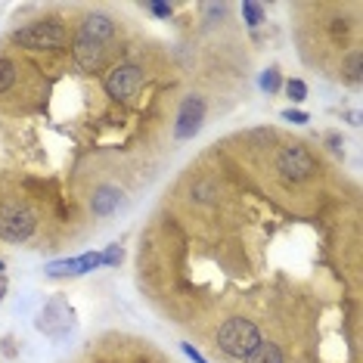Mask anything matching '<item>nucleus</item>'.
Segmentation results:
<instances>
[{
    "mask_svg": "<svg viewBox=\"0 0 363 363\" xmlns=\"http://www.w3.org/2000/svg\"><path fill=\"white\" fill-rule=\"evenodd\" d=\"M261 342H264L261 329L255 326L252 320H245V317L227 320V323L218 329V335H214V345H218L227 357H236V360H245Z\"/></svg>",
    "mask_w": 363,
    "mask_h": 363,
    "instance_id": "nucleus-1",
    "label": "nucleus"
},
{
    "mask_svg": "<svg viewBox=\"0 0 363 363\" xmlns=\"http://www.w3.org/2000/svg\"><path fill=\"white\" fill-rule=\"evenodd\" d=\"M277 171L289 184H304V180H311L313 171H317V159H313L304 143H286L283 150L277 152Z\"/></svg>",
    "mask_w": 363,
    "mask_h": 363,
    "instance_id": "nucleus-2",
    "label": "nucleus"
},
{
    "mask_svg": "<svg viewBox=\"0 0 363 363\" xmlns=\"http://www.w3.org/2000/svg\"><path fill=\"white\" fill-rule=\"evenodd\" d=\"M65 28L60 26L56 19H38L26 28H16L13 31V40L26 50H53V47H62L65 44Z\"/></svg>",
    "mask_w": 363,
    "mask_h": 363,
    "instance_id": "nucleus-3",
    "label": "nucleus"
},
{
    "mask_svg": "<svg viewBox=\"0 0 363 363\" xmlns=\"http://www.w3.org/2000/svg\"><path fill=\"white\" fill-rule=\"evenodd\" d=\"M38 218L28 205L22 202H6L0 208V236L10 239V242H26V239L35 233Z\"/></svg>",
    "mask_w": 363,
    "mask_h": 363,
    "instance_id": "nucleus-4",
    "label": "nucleus"
},
{
    "mask_svg": "<svg viewBox=\"0 0 363 363\" xmlns=\"http://www.w3.org/2000/svg\"><path fill=\"white\" fill-rule=\"evenodd\" d=\"M143 81H146L143 69L134 65V62H125V65H115L112 72H106L103 87H106V94H109L112 100H130V96L143 87Z\"/></svg>",
    "mask_w": 363,
    "mask_h": 363,
    "instance_id": "nucleus-5",
    "label": "nucleus"
},
{
    "mask_svg": "<svg viewBox=\"0 0 363 363\" xmlns=\"http://www.w3.org/2000/svg\"><path fill=\"white\" fill-rule=\"evenodd\" d=\"M202 121H205V100H202V96H186V100L180 103L177 130H174V134L180 140L196 137V134H199V128H202Z\"/></svg>",
    "mask_w": 363,
    "mask_h": 363,
    "instance_id": "nucleus-6",
    "label": "nucleus"
},
{
    "mask_svg": "<svg viewBox=\"0 0 363 363\" xmlns=\"http://www.w3.org/2000/svg\"><path fill=\"white\" fill-rule=\"evenodd\" d=\"M103 53H106V44H100V40H94V38H87V35H75L72 56H75V62L84 72L100 69V65H103Z\"/></svg>",
    "mask_w": 363,
    "mask_h": 363,
    "instance_id": "nucleus-7",
    "label": "nucleus"
},
{
    "mask_svg": "<svg viewBox=\"0 0 363 363\" xmlns=\"http://www.w3.org/2000/svg\"><path fill=\"white\" fill-rule=\"evenodd\" d=\"M103 267V255L100 252H87L81 258H72V261H53L47 267L50 277H78V274H90V270Z\"/></svg>",
    "mask_w": 363,
    "mask_h": 363,
    "instance_id": "nucleus-8",
    "label": "nucleus"
},
{
    "mask_svg": "<svg viewBox=\"0 0 363 363\" xmlns=\"http://www.w3.org/2000/svg\"><path fill=\"white\" fill-rule=\"evenodd\" d=\"M115 19L112 16H106V13H94V16H87L84 22H81V28H78V35H87V38H94V40H100V44H109V40L115 38Z\"/></svg>",
    "mask_w": 363,
    "mask_h": 363,
    "instance_id": "nucleus-9",
    "label": "nucleus"
},
{
    "mask_svg": "<svg viewBox=\"0 0 363 363\" xmlns=\"http://www.w3.org/2000/svg\"><path fill=\"white\" fill-rule=\"evenodd\" d=\"M118 202H121V193L115 186H100L96 189V196L90 199V208H94L96 218H109V214L118 208Z\"/></svg>",
    "mask_w": 363,
    "mask_h": 363,
    "instance_id": "nucleus-10",
    "label": "nucleus"
},
{
    "mask_svg": "<svg viewBox=\"0 0 363 363\" xmlns=\"http://www.w3.org/2000/svg\"><path fill=\"white\" fill-rule=\"evenodd\" d=\"M242 363H286V354H283V348H279V345H274V342H261L258 348H255Z\"/></svg>",
    "mask_w": 363,
    "mask_h": 363,
    "instance_id": "nucleus-11",
    "label": "nucleus"
},
{
    "mask_svg": "<svg viewBox=\"0 0 363 363\" xmlns=\"http://www.w3.org/2000/svg\"><path fill=\"white\" fill-rule=\"evenodd\" d=\"M345 81L348 84H360V75H363V56H360V50H354V53H348L345 56Z\"/></svg>",
    "mask_w": 363,
    "mask_h": 363,
    "instance_id": "nucleus-12",
    "label": "nucleus"
},
{
    "mask_svg": "<svg viewBox=\"0 0 363 363\" xmlns=\"http://www.w3.org/2000/svg\"><path fill=\"white\" fill-rule=\"evenodd\" d=\"M16 75H19V65H16L13 60H6V56H0V94L13 90Z\"/></svg>",
    "mask_w": 363,
    "mask_h": 363,
    "instance_id": "nucleus-13",
    "label": "nucleus"
},
{
    "mask_svg": "<svg viewBox=\"0 0 363 363\" xmlns=\"http://www.w3.org/2000/svg\"><path fill=\"white\" fill-rule=\"evenodd\" d=\"M242 16H245V26L258 28L261 22H264V6L255 4V0H245V4H242Z\"/></svg>",
    "mask_w": 363,
    "mask_h": 363,
    "instance_id": "nucleus-14",
    "label": "nucleus"
},
{
    "mask_svg": "<svg viewBox=\"0 0 363 363\" xmlns=\"http://www.w3.org/2000/svg\"><path fill=\"white\" fill-rule=\"evenodd\" d=\"M286 94H289V100H292V103H301V100H308V84L298 81V78H292L286 84Z\"/></svg>",
    "mask_w": 363,
    "mask_h": 363,
    "instance_id": "nucleus-15",
    "label": "nucleus"
},
{
    "mask_svg": "<svg viewBox=\"0 0 363 363\" xmlns=\"http://www.w3.org/2000/svg\"><path fill=\"white\" fill-rule=\"evenodd\" d=\"M279 84H283V81H279V69H267V72L261 75V87L267 90V94H277Z\"/></svg>",
    "mask_w": 363,
    "mask_h": 363,
    "instance_id": "nucleus-16",
    "label": "nucleus"
},
{
    "mask_svg": "<svg viewBox=\"0 0 363 363\" xmlns=\"http://www.w3.org/2000/svg\"><path fill=\"white\" fill-rule=\"evenodd\" d=\"M283 118H286V121H292V125H304V121H311V118H308V112H298V109H286V112H283Z\"/></svg>",
    "mask_w": 363,
    "mask_h": 363,
    "instance_id": "nucleus-17",
    "label": "nucleus"
},
{
    "mask_svg": "<svg viewBox=\"0 0 363 363\" xmlns=\"http://www.w3.org/2000/svg\"><path fill=\"white\" fill-rule=\"evenodd\" d=\"M118 261H121V249H118V245H109V249H106V255H103V264L115 267Z\"/></svg>",
    "mask_w": 363,
    "mask_h": 363,
    "instance_id": "nucleus-18",
    "label": "nucleus"
},
{
    "mask_svg": "<svg viewBox=\"0 0 363 363\" xmlns=\"http://www.w3.org/2000/svg\"><path fill=\"white\" fill-rule=\"evenodd\" d=\"M146 10L155 13L159 19H168V16H171V4H146Z\"/></svg>",
    "mask_w": 363,
    "mask_h": 363,
    "instance_id": "nucleus-19",
    "label": "nucleus"
},
{
    "mask_svg": "<svg viewBox=\"0 0 363 363\" xmlns=\"http://www.w3.org/2000/svg\"><path fill=\"white\" fill-rule=\"evenodd\" d=\"M184 354H186V357H189V360H196V363H208V360H205V357H202V354H199V351H196V348H193V345H184Z\"/></svg>",
    "mask_w": 363,
    "mask_h": 363,
    "instance_id": "nucleus-20",
    "label": "nucleus"
},
{
    "mask_svg": "<svg viewBox=\"0 0 363 363\" xmlns=\"http://www.w3.org/2000/svg\"><path fill=\"white\" fill-rule=\"evenodd\" d=\"M4 292H6V286H4V283H0V298H4Z\"/></svg>",
    "mask_w": 363,
    "mask_h": 363,
    "instance_id": "nucleus-21",
    "label": "nucleus"
}]
</instances>
